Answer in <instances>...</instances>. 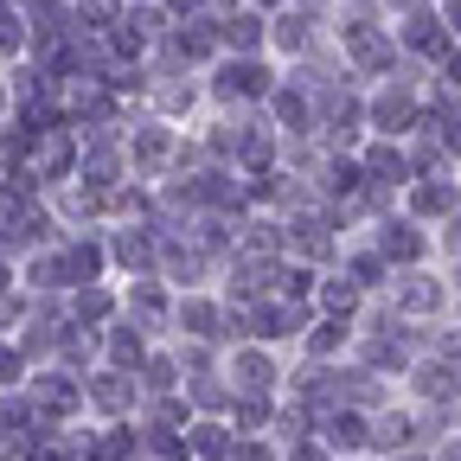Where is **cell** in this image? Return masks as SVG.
<instances>
[{"label": "cell", "mask_w": 461, "mask_h": 461, "mask_svg": "<svg viewBox=\"0 0 461 461\" xmlns=\"http://www.w3.org/2000/svg\"><path fill=\"white\" fill-rule=\"evenodd\" d=\"M32 403L58 417V411H71V403H77V391H71L65 378H39V384H32Z\"/></svg>", "instance_id": "6da1fadb"}, {"label": "cell", "mask_w": 461, "mask_h": 461, "mask_svg": "<svg viewBox=\"0 0 461 461\" xmlns=\"http://www.w3.org/2000/svg\"><path fill=\"white\" fill-rule=\"evenodd\" d=\"M327 442H333V448H359V442H366V429H359V417H339Z\"/></svg>", "instance_id": "7a4b0ae2"}, {"label": "cell", "mask_w": 461, "mask_h": 461, "mask_svg": "<svg viewBox=\"0 0 461 461\" xmlns=\"http://www.w3.org/2000/svg\"><path fill=\"white\" fill-rule=\"evenodd\" d=\"M193 442H199V455H224V448H230L224 429H193Z\"/></svg>", "instance_id": "3957f363"}, {"label": "cell", "mask_w": 461, "mask_h": 461, "mask_svg": "<svg viewBox=\"0 0 461 461\" xmlns=\"http://www.w3.org/2000/svg\"><path fill=\"white\" fill-rule=\"evenodd\" d=\"M14 372H20V359H14V353H7V346H0V384H7V378H14Z\"/></svg>", "instance_id": "277c9868"}]
</instances>
